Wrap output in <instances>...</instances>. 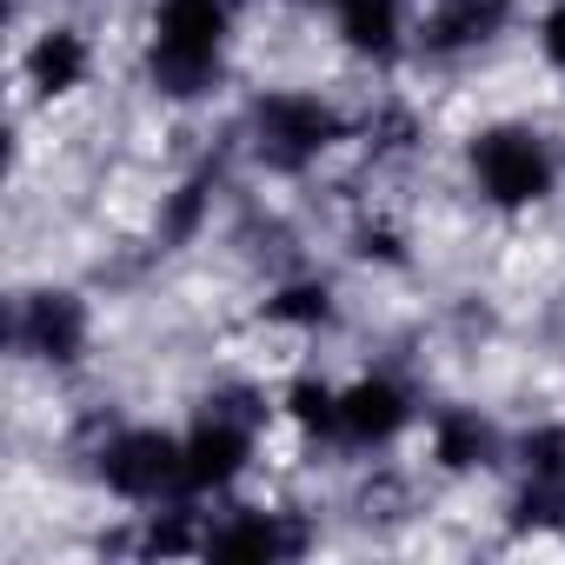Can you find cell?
Segmentation results:
<instances>
[{
	"mask_svg": "<svg viewBox=\"0 0 565 565\" xmlns=\"http://www.w3.org/2000/svg\"><path fill=\"white\" fill-rule=\"evenodd\" d=\"M246 140L253 160L273 173H313L347 140V114L313 87H273L246 107Z\"/></svg>",
	"mask_w": 565,
	"mask_h": 565,
	"instance_id": "obj_4",
	"label": "cell"
},
{
	"mask_svg": "<svg viewBox=\"0 0 565 565\" xmlns=\"http://www.w3.org/2000/svg\"><path fill=\"white\" fill-rule=\"evenodd\" d=\"M539 54H545L552 74H565V0H552L545 21H539Z\"/></svg>",
	"mask_w": 565,
	"mask_h": 565,
	"instance_id": "obj_14",
	"label": "cell"
},
{
	"mask_svg": "<svg viewBox=\"0 0 565 565\" xmlns=\"http://www.w3.org/2000/svg\"><path fill=\"white\" fill-rule=\"evenodd\" d=\"M279 406H266V393H220L206 399V413L180 433L186 446V499H226L253 459H259V433Z\"/></svg>",
	"mask_w": 565,
	"mask_h": 565,
	"instance_id": "obj_2",
	"label": "cell"
},
{
	"mask_svg": "<svg viewBox=\"0 0 565 565\" xmlns=\"http://www.w3.org/2000/svg\"><path fill=\"white\" fill-rule=\"evenodd\" d=\"M233 0H153L147 28V81L160 100H206L226 74Z\"/></svg>",
	"mask_w": 565,
	"mask_h": 565,
	"instance_id": "obj_1",
	"label": "cell"
},
{
	"mask_svg": "<svg viewBox=\"0 0 565 565\" xmlns=\"http://www.w3.org/2000/svg\"><path fill=\"white\" fill-rule=\"evenodd\" d=\"M426 452H433V472H446V479H472V472H492L499 459H512V446L499 439V426L479 406H439Z\"/></svg>",
	"mask_w": 565,
	"mask_h": 565,
	"instance_id": "obj_10",
	"label": "cell"
},
{
	"mask_svg": "<svg viewBox=\"0 0 565 565\" xmlns=\"http://www.w3.org/2000/svg\"><path fill=\"white\" fill-rule=\"evenodd\" d=\"M94 479L120 505H167L186 499V446L167 426H120L94 452Z\"/></svg>",
	"mask_w": 565,
	"mask_h": 565,
	"instance_id": "obj_5",
	"label": "cell"
},
{
	"mask_svg": "<svg viewBox=\"0 0 565 565\" xmlns=\"http://www.w3.org/2000/svg\"><path fill=\"white\" fill-rule=\"evenodd\" d=\"M313 545V525L300 512H266V505H233L220 519H206V539H200V558H300Z\"/></svg>",
	"mask_w": 565,
	"mask_h": 565,
	"instance_id": "obj_7",
	"label": "cell"
},
{
	"mask_svg": "<svg viewBox=\"0 0 565 565\" xmlns=\"http://www.w3.org/2000/svg\"><path fill=\"white\" fill-rule=\"evenodd\" d=\"M466 167H472V186H479V200L492 213H532L558 186V153H552V140L532 120L479 127L466 140Z\"/></svg>",
	"mask_w": 565,
	"mask_h": 565,
	"instance_id": "obj_3",
	"label": "cell"
},
{
	"mask_svg": "<svg viewBox=\"0 0 565 565\" xmlns=\"http://www.w3.org/2000/svg\"><path fill=\"white\" fill-rule=\"evenodd\" d=\"M287 8H340V0H287Z\"/></svg>",
	"mask_w": 565,
	"mask_h": 565,
	"instance_id": "obj_15",
	"label": "cell"
},
{
	"mask_svg": "<svg viewBox=\"0 0 565 565\" xmlns=\"http://www.w3.org/2000/svg\"><path fill=\"white\" fill-rule=\"evenodd\" d=\"M21 67H28V87L41 100H67V94H81L94 81V41L81 28H47V34H34Z\"/></svg>",
	"mask_w": 565,
	"mask_h": 565,
	"instance_id": "obj_11",
	"label": "cell"
},
{
	"mask_svg": "<svg viewBox=\"0 0 565 565\" xmlns=\"http://www.w3.org/2000/svg\"><path fill=\"white\" fill-rule=\"evenodd\" d=\"M519 14V0H433V8L413 21V47L433 61H459L479 54L486 41H499Z\"/></svg>",
	"mask_w": 565,
	"mask_h": 565,
	"instance_id": "obj_9",
	"label": "cell"
},
{
	"mask_svg": "<svg viewBox=\"0 0 565 565\" xmlns=\"http://www.w3.org/2000/svg\"><path fill=\"white\" fill-rule=\"evenodd\" d=\"M279 419H287L294 433H307V439L340 446V386L320 380V373H300L287 393H279Z\"/></svg>",
	"mask_w": 565,
	"mask_h": 565,
	"instance_id": "obj_13",
	"label": "cell"
},
{
	"mask_svg": "<svg viewBox=\"0 0 565 565\" xmlns=\"http://www.w3.org/2000/svg\"><path fill=\"white\" fill-rule=\"evenodd\" d=\"M259 320L279 327V333H320L340 320V300L327 279H279V287L259 300Z\"/></svg>",
	"mask_w": 565,
	"mask_h": 565,
	"instance_id": "obj_12",
	"label": "cell"
},
{
	"mask_svg": "<svg viewBox=\"0 0 565 565\" xmlns=\"http://www.w3.org/2000/svg\"><path fill=\"white\" fill-rule=\"evenodd\" d=\"M94 340V313L81 294L67 287H41L14 307V353L41 360V366H74Z\"/></svg>",
	"mask_w": 565,
	"mask_h": 565,
	"instance_id": "obj_6",
	"label": "cell"
},
{
	"mask_svg": "<svg viewBox=\"0 0 565 565\" xmlns=\"http://www.w3.org/2000/svg\"><path fill=\"white\" fill-rule=\"evenodd\" d=\"M413 419H419L413 386L393 380V373H360V380L340 386V446H347V452H380V446H393Z\"/></svg>",
	"mask_w": 565,
	"mask_h": 565,
	"instance_id": "obj_8",
	"label": "cell"
}]
</instances>
